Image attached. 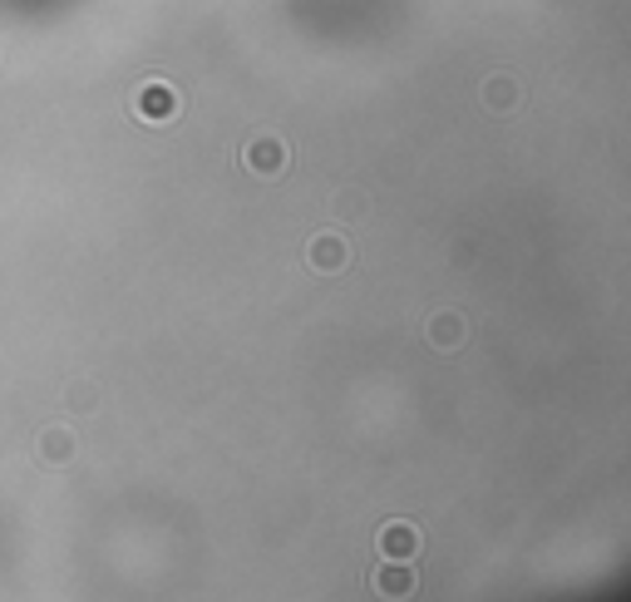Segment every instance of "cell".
I'll list each match as a JSON object with an SVG mask.
<instances>
[{"label": "cell", "mask_w": 631, "mask_h": 602, "mask_svg": "<svg viewBox=\"0 0 631 602\" xmlns=\"http://www.w3.org/2000/svg\"><path fill=\"white\" fill-rule=\"evenodd\" d=\"M134 114L143 124H168V118H178V89L168 79H143L139 95H134Z\"/></svg>", "instance_id": "cell-1"}, {"label": "cell", "mask_w": 631, "mask_h": 602, "mask_svg": "<svg viewBox=\"0 0 631 602\" xmlns=\"http://www.w3.org/2000/svg\"><path fill=\"white\" fill-rule=\"evenodd\" d=\"M242 168L257 173V178H277V173H287V143H281L277 134H257V139L242 149Z\"/></svg>", "instance_id": "cell-2"}, {"label": "cell", "mask_w": 631, "mask_h": 602, "mask_svg": "<svg viewBox=\"0 0 631 602\" xmlns=\"http://www.w3.org/2000/svg\"><path fill=\"white\" fill-rule=\"evenodd\" d=\"M380 553L390 563H409L419 553V528L415 524H386L380 528Z\"/></svg>", "instance_id": "cell-3"}, {"label": "cell", "mask_w": 631, "mask_h": 602, "mask_svg": "<svg viewBox=\"0 0 631 602\" xmlns=\"http://www.w3.org/2000/svg\"><path fill=\"white\" fill-rule=\"evenodd\" d=\"M370 582H375L380 598H409V592H415V573H409V563H386V568L370 573Z\"/></svg>", "instance_id": "cell-4"}, {"label": "cell", "mask_w": 631, "mask_h": 602, "mask_svg": "<svg viewBox=\"0 0 631 602\" xmlns=\"http://www.w3.org/2000/svg\"><path fill=\"white\" fill-rule=\"evenodd\" d=\"M311 267L316 272H341L345 267V242L336 233H321V237H311Z\"/></svg>", "instance_id": "cell-5"}, {"label": "cell", "mask_w": 631, "mask_h": 602, "mask_svg": "<svg viewBox=\"0 0 631 602\" xmlns=\"http://www.w3.org/2000/svg\"><path fill=\"white\" fill-rule=\"evenodd\" d=\"M483 104H489L493 114H508V109L518 104V85L508 75H489L483 79Z\"/></svg>", "instance_id": "cell-6"}, {"label": "cell", "mask_w": 631, "mask_h": 602, "mask_svg": "<svg viewBox=\"0 0 631 602\" xmlns=\"http://www.w3.org/2000/svg\"><path fill=\"white\" fill-rule=\"evenodd\" d=\"M459 336H464V322L454 312H439L434 322H429V341H434L439 351H454V346H459Z\"/></svg>", "instance_id": "cell-7"}, {"label": "cell", "mask_w": 631, "mask_h": 602, "mask_svg": "<svg viewBox=\"0 0 631 602\" xmlns=\"http://www.w3.org/2000/svg\"><path fill=\"white\" fill-rule=\"evenodd\" d=\"M50 460H54V464L70 460V435H65V430H50Z\"/></svg>", "instance_id": "cell-8"}]
</instances>
